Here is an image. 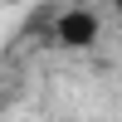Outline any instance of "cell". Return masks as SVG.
Segmentation results:
<instances>
[{
	"label": "cell",
	"mask_w": 122,
	"mask_h": 122,
	"mask_svg": "<svg viewBox=\"0 0 122 122\" xmlns=\"http://www.w3.org/2000/svg\"><path fill=\"white\" fill-rule=\"evenodd\" d=\"M107 5H112V10H122V0H107Z\"/></svg>",
	"instance_id": "obj_2"
},
{
	"label": "cell",
	"mask_w": 122,
	"mask_h": 122,
	"mask_svg": "<svg viewBox=\"0 0 122 122\" xmlns=\"http://www.w3.org/2000/svg\"><path fill=\"white\" fill-rule=\"evenodd\" d=\"M54 34H59V44H68V49H88V44L98 39V15H88V10H68V15H59Z\"/></svg>",
	"instance_id": "obj_1"
}]
</instances>
